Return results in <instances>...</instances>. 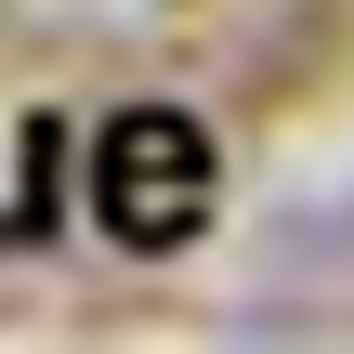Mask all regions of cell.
<instances>
[{
  "label": "cell",
  "mask_w": 354,
  "mask_h": 354,
  "mask_svg": "<svg viewBox=\"0 0 354 354\" xmlns=\"http://www.w3.org/2000/svg\"><path fill=\"white\" fill-rule=\"evenodd\" d=\"M92 210L131 236V250H171L210 223V131L171 118V105H131L105 145H92Z\"/></svg>",
  "instance_id": "obj_1"
}]
</instances>
